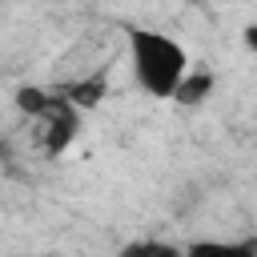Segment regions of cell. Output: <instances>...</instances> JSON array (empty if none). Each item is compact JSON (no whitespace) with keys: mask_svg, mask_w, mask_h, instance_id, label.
<instances>
[{"mask_svg":"<svg viewBox=\"0 0 257 257\" xmlns=\"http://www.w3.org/2000/svg\"><path fill=\"white\" fill-rule=\"evenodd\" d=\"M124 40H128V60H133V76H137L141 92H149L157 100H169L173 88H177V80L189 68L185 44L177 36H169V32L141 28V24H133L124 32Z\"/></svg>","mask_w":257,"mask_h":257,"instance_id":"cell-1","label":"cell"},{"mask_svg":"<svg viewBox=\"0 0 257 257\" xmlns=\"http://www.w3.org/2000/svg\"><path fill=\"white\" fill-rule=\"evenodd\" d=\"M80 120H84V112L56 92V100L40 116V145H44V153L48 157H64L72 149V141L80 137Z\"/></svg>","mask_w":257,"mask_h":257,"instance_id":"cell-2","label":"cell"},{"mask_svg":"<svg viewBox=\"0 0 257 257\" xmlns=\"http://www.w3.org/2000/svg\"><path fill=\"white\" fill-rule=\"evenodd\" d=\"M213 88H217V72H209V68H185V76L177 80V88H173L169 100H177L181 108H201L213 96Z\"/></svg>","mask_w":257,"mask_h":257,"instance_id":"cell-3","label":"cell"},{"mask_svg":"<svg viewBox=\"0 0 257 257\" xmlns=\"http://www.w3.org/2000/svg\"><path fill=\"white\" fill-rule=\"evenodd\" d=\"M60 96H64V100H72L80 112H92V108H100V104H104V96H108V76H104V72L76 76V80H68V84L60 88Z\"/></svg>","mask_w":257,"mask_h":257,"instance_id":"cell-4","label":"cell"},{"mask_svg":"<svg viewBox=\"0 0 257 257\" xmlns=\"http://www.w3.org/2000/svg\"><path fill=\"white\" fill-rule=\"evenodd\" d=\"M52 100H56V92H48V88H40V84H20V88L12 92L16 112H24V116H32V120H40Z\"/></svg>","mask_w":257,"mask_h":257,"instance_id":"cell-5","label":"cell"},{"mask_svg":"<svg viewBox=\"0 0 257 257\" xmlns=\"http://www.w3.org/2000/svg\"><path fill=\"white\" fill-rule=\"evenodd\" d=\"M124 253H173V245H161V241H141V245H128Z\"/></svg>","mask_w":257,"mask_h":257,"instance_id":"cell-6","label":"cell"},{"mask_svg":"<svg viewBox=\"0 0 257 257\" xmlns=\"http://www.w3.org/2000/svg\"><path fill=\"white\" fill-rule=\"evenodd\" d=\"M241 44H245L249 52H257V24H245V28H241Z\"/></svg>","mask_w":257,"mask_h":257,"instance_id":"cell-7","label":"cell"}]
</instances>
